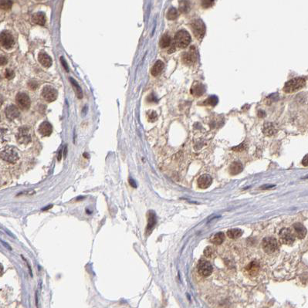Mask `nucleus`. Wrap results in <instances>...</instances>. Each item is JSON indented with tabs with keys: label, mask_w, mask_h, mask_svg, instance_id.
Segmentation results:
<instances>
[{
	"label": "nucleus",
	"mask_w": 308,
	"mask_h": 308,
	"mask_svg": "<svg viewBox=\"0 0 308 308\" xmlns=\"http://www.w3.org/2000/svg\"><path fill=\"white\" fill-rule=\"evenodd\" d=\"M306 84V81L304 78L296 77L290 81H287L283 88V91L287 94L296 92L299 90L302 89Z\"/></svg>",
	"instance_id": "1"
},
{
	"label": "nucleus",
	"mask_w": 308,
	"mask_h": 308,
	"mask_svg": "<svg viewBox=\"0 0 308 308\" xmlns=\"http://www.w3.org/2000/svg\"><path fill=\"white\" fill-rule=\"evenodd\" d=\"M191 43V36L186 30H180L175 36V45L178 48H185Z\"/></svg>",
	"instance_id": "2"
},
{
	"label": "nucleus",
	"mask_w": 308,
	"mask_h": 308,
	"mask_svg": "<svg viewBox=\"0 0 308 308\" xmlns=\"http://www.w3.org/2000/svg\"><path fill=\"white\" fill-rule=\"evenodd\" d=\"M262 246L264 252L268 254H272L278 249L279 244L275 238L266 237L263 239Z\"/></svg>",
	"instance_id": "3"
},
{
	"label": "nucleus",
	"mask_w": 308,
	"mask_h": 308,
	"mask_svg": "<svg viewBox=\"0 0 308 308\" xmlns=\"http://www.w3.org/2000/svg\"><path fill=\"white\" fill-rule=\"evenodd\" d=\"M193 34L198 40H201L206 33V26L201 20H195L192 23Z\"/></svg>",
	"instance_id": "4"
},
{
	"label": "nucleus",
	"mask_w": 308,
	"mask_h": 308,
	"mask_svg": "<svg viewBox=\"0 0 308 308\" xmlns=\"http://www.w3.org/2000/svg\"><path fill=\"white\" fill-rule=\"evenodd\" d=\"M1 158L4 161H6L9 163H15L19 159V155L13 148L7 147L1 152Z\"/></svg>",
	"instance_id": "5"
},
{
	"label": "nucleus",
	"mask_w": 308,
	"mask_h": 308,
	"mask_svg": "<svg viewBox=\"0 0 308 308\" xmlns=\"http://www.w3.org/2000/svg\"><path fill=\"white\" fill-rule=\"evenodd\" d=\"M17 141L21 145H27L31 141V135L30 129L27 127H21L16 135Z\"/></svg>",
	"instance_id": "6"
},
{
	"label": "nucleus",
	"mask_w": 308,
	"mask_h": 308,
	"mask_svg": "<svg viewBox=\"0 0 308 308\" xmlns=\"http://www.w3.org/2000/svg\"><path fill=\"white\" fill-rule=\"evenodd\" d=\"M280 239L282 243L286 245H291L295 240V236L290 229L284 228L280 232Z\"/></svg>",
	"instance_id": "7"
},
{
	"label": "nucleus",
	"mask_w": 308,
	"mask_h": 308,
	"mask_svg": "<svg viewBox=\"0 0 308 308\" xmlns=\"http://www.w3.org/2000/svg\"><path fill=\"white\" fill-rule=\"evenodd\" d=\"M198 271L203 277H209L213 272V267L209 261L201 260L198 263Z\"/></svg>",
	"instance_id": "8"
},
{
	"label": "nucleus",
	"mask_w": 308,
	"mask_h": 308,
	"mask_svg": "<svg viewBox=\"0 0 308 308\" xmlns=\"http://www.w3.org/2000/svg\"><path fill=\"white\" fill-rule=\"evenodd\" d=\"M57 91L52 87L46 86L42 91V96L47 102L54 101L57 98Z\"/></svg>",
	"instance_id": "9"
},
{
	"label": "nucleus",
	"mask_w": 308,
	"mask_h": 308,
	"mask_svg": "<svg viewBox=\"0 0 308 308\" xmlns=\"http://www.w3.org/2000/svg\"><path fill=\"white\" fill-rule=\"evenodd\" d=\"M16 102L19 107L23 110H28L30 107V99L27 94L20 93L16 96Z\"/></svg>",
	"instance_id": "10"
},
{
	"label": "nucleus",
	"mask_w": 308,
	"mask_h": 308,
	"mask_svg": "<svg viewBox=\"0 0 308 308\" xmlns=\"http://www.w3.org/2000/svg\"><path fill=\"white\" fill-rule=\"evenodd\" d=\"M1 44L6 49L13 47L14 45V38L9 32L3 31L1 33Z\"/></svg>",
	"instance_id": "11"
},
{
	"label": "nucleus",
	"mask_w": 308,
	"mask_h": 308,
	"mask_svg": "<svg viewBox=\"0 0 308 308\" xmlns=\"http://www.w3.org/2000/svg\"><path fill=\"white\" fill-rule=\"evenodd\" d=\"M260 266L257 261H252L245 267V272L249 277H255L258 274Z\"/></svg>",
	"instance_id": "12"
},
{
	"label": "nucleus",
	"mask_w": 308,
	"mask_h": 308,
	"mask_svg": "<svg viewBox=\"0 0 308 308\" xmlns=\"http://www.w3.org/2000/svg\"><path fill=\"white\" fill-rule=\"evenodd\" d=\"M212 182H213V178L209 175L205 174V175H201L198 179V186L200 188H209L211 185Z\"/></svg>",
	"instance_id": "13"
},
{
	"label": "nucleus",
	"mask_w": 308,
	"mask_h": 308,
	"mask_svg": "<svg viewBox=\"0 0 308 308\" xmlns=\"http://www.w3.org/2000/svg\"><path fill=\"white\" fill-rule=\"evenodd\" d=\"M206 91L205 86L199 82H195L191 88V94L195 97H200Z\"/></svg>",
	"instance_id": "14"
},
{
	"label": "nucleus",
	"mask_w": 308,
	"mask_h": 308,
	"mask_svg": "<svg viewBox=\"0 0 308 308\" xmlns=\"http://www.w3.org/2000/svg\"><path fill=\"white\" fill-rule=\"evenodd\" d=\"M148 226L146 228V234L149 235L153 230L155 224H156V216L153 211H150L148 215Z\"/></svg>",
	"instance_id": "15"
},
{
	"label": "nucleus",
	"mask_w": 308,
	"mask_h": 308,
	"mask_svg": "<svg viewBox=\"0 0 308 308\" xmlns=\"http://www.w3.org/2000/svg\"><path fill=\"white\" fill-rule=\"evenodd\" d=\"M52 131H53L52 125L47 121L43 122L40 125V127H39V132L40 133V134L44 136V137L50 136L51 134Z\"/></svg>",
	"instance_id": "16"
},
{
	"label": "nucleus",
	"mask_w": 308,
	"mask_h": 308,
	"mask_svg": "<svg viewBox=\"0 0 308 308\" xmlns=\"http://www.w3.org/2000/svg\"><path fill=\"white\" fill-rule=\"evenodd\" d=\"M293 229H294V231H295V233H296V235H297V238L302 239H303L305 236H306V229L303 224H301V223H294L293 226Z\"/></svg>",
	"instance_id": "17"
},
{
	"label": "nucleus",
	"mask_w": 308,
	"mask_h": 308,
	"mask_svg": "<svg viewBox=\"0 0 308 308\" xmlns=\"http://www.w3.org/2000/svg\"><path fill=\"white\" fill-rule=\"evenodd\" d=\"M5 112L7 118L9 119V120H13V119L16 118L20 114L18 108L15 105L8 106L5 109Z\"/></svg>",
	"instance_id": "18"
},
{
	"label": "nucleus",
	"mask_w": 308,
	"mask_h": 308,
	"mask_svg": "<svg viewBox=\"0 0 308 308\" xmlns=\"http://www.w3.org/2000/svg\"><path fill=\"white\" fill-rule=\"evenodd\" d=\"M39 62L43 65L44 67H50L52 65V59L49 55L46 54L44 52H41L39 53L38 56Z\"/></svg>",
	"instance_id": "19"
},
{
	"label": "nucleus",
	"mask_w": 308,
	"mask_h": 308,
	"mask_svg": "<svg viewBox=\"0 0 308 308\" xmlns=\"http://www.w3.org/2000/svg\"><path fill=\"white\" fill-rule=\"evenodd\" d=\"M33 22L37 25L40 26H44L46 23V16L42 12H39L36 13L32 17Z\"/></svg>",
	"instance_id": "20"
},
{
	"label": "nucleus",
	"mask_w": 308,
	"mask_h": 308,
	"mask_svg": "<svg viewBox=\"0 0 308 308\" xmlns=\"http://www.w3.org/2000/svg\"><path fill=\"white\" fill-rule=\"evenodd\" d=\"M164 63L161 60H158L152 69V74L154 77H157L162 72L164 69Z\"/></svg>",
	"instance_id": "21"
},
{
	"label": "nucleus",
	"mask_w": 308,
	"mask_h": 308,
	"mask_svg": "<svg viewBox=\"0 0 308 308\" xmlns=\"http://www.w3.org/2000/svg\"><path fill=\"white\" fill-rule=\"evenodd\" d=\"M242 171V165L239 162H235L229 167V172L231 175H238Z\"/></svg>",
	"instance_id": "22"
},
{
	"label": "nucleus",
	"mask_w": 308,
	"mask_h": 308,
	"mask_svg": "<svg viewBox=\"0 0 308 308\" xmlns=\"http://www.w3.org/2000/svg\"><path fill=\"white\" fill-rule=\"evenodd\" d=\"M263 132L267 136H272L273 134L276 133V127H274V124L272 123H266L263 126Z\"/></svg>",
	"instance_id": "23"
},
{
	"label": "nucleus",
	"mask_w": 308,
	"mask_h": 308,
	"mask_svg": "<svg viewBox=\"0 0 308 308\" xmlns=\"http://www.w3.org/2000/svg\"><path fill=\"white\" fill-rule=\"evenodd\" d=\"M225 239V235L223 232H218L215 234L211 239V242L215 245H220L223 242Z\"/></svg>",
	"instance_id": "24"
},
{
	"label": "nucleus",
	"mask_w": 308,
	"mask_h": 308,
	"mask_svg": "<svg viewBox=\"0 0 308 308\" xmlns=\"http://www.w3.org/2000/svg\"><path fill=\"white\" fill-rule=\"evenodd\" d=\"M171 43V39L168 34H165L164 36H162V37L161 38L159 42V45L162 48H167L168 46H170Z\"/></svg>",
	"instance_id": "25"
},
{
	"label": "nucleus",
	"mask_w": 308,
	"mask_h": 308,
	"mask_svg": "<svg viewBox=\"0 0 308 308\" xmlns=\"http://www.w3.org/2000/svg\"><path fill=\"white\" fill-rule=\"evenodd\" d=\"M242 231L239 229H232L227 231V236L230 239H237L242 236Z\"/></svg>",
	"instance_id": "26"
},
{
	"label": "nucleus",
	"mask_w": 308,
	"mask_h": 308,
	"mask_svg": "<svg viewBox=\"0 0 308 308\" xmlns=\"http://www.w3.org/2000/svg\"><path fill=\"white\" fill-rule=\"evenodd\" d=\"M181 59H182L183 63L184 64L191 65L194 62L195 57L194 55L192 54V53H184L182 54V56H181Z\"/></svg>",
	"instance_id": "27"
},
{
	"label": "nucleus",
	"mask_w": 308,
	"mask_h": 308,
	"mask_svg": "<svg viewBox=\"0 0 308 308\" xmlns=\"http://www.w3.org/2000/svg\"><path fill=\"white\" fill-rule=\"evenodd\" d=\"M70 82L72 84L73 88L75 90V93H76L77 96L79 99H81L83 97V93L82 91H81V88H80V86L78 85V84L77 83V81L75 80H73V78H70Z\"/></svg>",
	"instance_id": "28"
},
{
	"label": "nucleus",
	"mask_w": 308,
	"mask_h": 308,
	"mask_svg": "<svg viewBox=\"0 0 308 308\" xmlns=\"http://www.w3.org/2000/svg\"><path fill=\"white\" fill-rule=\"evenodd\" d=\"M190 9L189 2L187 0H181L179 2V10L181 13H188Z\"/></svg>",
	"instance_id": "29"
},
{
	"label": "nucleus",
	"mask_w": 308,
	"mask_h": 308,
	"mask_svg": "<svg viewBox=\"0 0 308 308\" xmlns=\"http://www.w3.org/2000/svg\"><path fill=\"white\" fill-rule=\"evenodd\" d=\"M178 16V13L176 9L171 8L167 13V19L169 20H174L177 19Z\"/></svg>",
	"instance_id": "30"
},
{
	"label": "nucleus",
	"mask_w": 308,
	"mask_h": 308,
	"mask_svg": "<svg viewBox=\"0 0 308 308\" xmlns=\"http://www.w3.org/2000/svg\"><path fill=\"white\" fill-rule=\"evenodd\" d=\"M13 5L11 0H1V9L3 10H9Z\"/></svg>",
	"instance_id": "31"
},
{
	"label": "nucleus",
	"mask_w": 308,
	"mask_h": 308,
	"mask_svg": "<svg viewBox=\"0 0 308 308\" xmlns=\"http://www.w3.org/2000/svg\"><path fill=\"white\" fill-rule=\"evenodd\" d=\"M204 255L207 258H212L215 255V249L211 246H207L204 250Z\"/></svg>",
	"instance_id": "32"
},
{
	"label": "nucleus",
	"mask_w": 308,
	"mask_h": 308,
	"mask_svg": "<svg viewBox=\"0 0 308 308\" xmlns=\"http://www.w3.org/2000/svg\"><path fill=\"white\" fill-rule=\"evenodd\" d=\"M201 3L203 8L208 9L213 5V3H214V0H202Z\"/></svg>",
	"instance_id": "33"
},
{
	"label": "nucleus",
	"mask_w": 308,
	"mask_h": 308,
	"mask_svg": "<svg viewBox=\"0 0 308 308\" xmlns=\"http://www.w3.org/2000/svg\"><path fill=\"white\" fill-rule=\"evenodd\" d=\"M5 77L6 79L11 80L13 79V78H14V77H15V73H14V71L13 70L6 69L5 72Z\"/></svg>",
	"instance_id": "34"
},
{
	"label": "nucleus",
	"mask_w": 308,
	"mask_h": 308,
	"mask_svg": "<svg viewBox=\"0 0 308 308\" xmlns=\"http://www.w3.org/2000/svg\"><path fill=\"white\" fill-rule=\"evenodd\" d=\"M217 101H218L217 98H216V97H215L214 96H213V97H209V98H208V99L206 100L204 103H206V104H209V105L214 106L217 104Z\"/></svg>",
	"instance_id": "35"
},
{
	"label": "nucleus",
	"mask_w": 308,
	"mask_h": 308,
	"mask_svg": "<svg viewBox=\"0 0 308 308\" xmlns=\"http://www.w3.org/2000/svg\"><path fill=\"white\" fill-rule=\"evenodd\" d=\"M148 118H149V121L151 122L155 121L157 119V114L155 112V111H151V112H149V114H148Z\"/></svg>",
	"instance_id": "36"
},
{
	"label": "nucleus",
	"mask_w": 308,
	"mask_h": 308,
	"mask_svg": "<svg viewBox=\"0 0 308 308\" xmlns=\"http://www.w3.org/2000/svg\"><path fill=\"white\" fill-rule=\"evenodd\" d=\"M29 87H30L31 89L35 90L36 88H37L38 85H37V83L35 82V81H30V84H29Z\"/></svg>",
	"instance_id": "37"
},
{
	"label": "nucleus",
	"mask_w": 308,
	"mask_h": 308,
	"mask_svg": "<svg viewBox=\"0 0 308 308\" xmlns=\"http://www.w3.org/2000/svg\"><path fill=\"white\" fill-rule=\"evenodd\" d=\"M60 62H61V63H62V65L63 66V67H64V69L66 70V71H68V66H67V63H66V61L64 60V59H63V57H61L60 58Z\"/></svg>",
	"instance_id": "38"
},
{
	"label": "nucleus",
	"mask_w": 308,
	"mask_h": 308,
	"mask_svg": "<svg viewBox=\"0 0 308 308\" xmlns=\"http://www.w3.org/2000/svg\"><path fill=\"white\" fill-rule=\"evenodd\" d=\"M302 164H303V166H308V155H305L304 158H303V161H302Z\"/></svg>",
	"instance_id": "39"
},
{
	"label": "nucleus",
	"mask_w": 308,
	"mask_h": 308,
	"mask_svg": "<svg viewBox=\"0 0 308 308\" xmlns=\"http://www.w3.org/2000/svg\"><path fill=\"white\" fill-rule=\"evenodd\" d=\"M128 181H129V184L131 185L132 187H134V188H136L137 187V184H136V182H135L133 180V178H129V179H128Z\"/></svg>",
	"instance_id": "40"
},
{
	"label": "nucleus",
	"mask_w": 308,
	"mask_h": 308,
	"mask_svg": "<svg viewBox=\"0 0 308 308\" xmlns=\"http://www.w3.org/2000/svg\"><path fill=\"white\" fill-rule=\"evenodd\" d=\"M0 63H1V65L2 66H4V65L6 64L7 63V59L6 58L4 57V56H1V59H0Z\"/></svg>",
	"instance_id": "41"
},
{
	"label": "nucleus",
	"mask_w": 308,
	"mask_h": 308,
	"mask_svg": "<svg viewBox=\"0 0 308 308\" xmlns=\"http://www.w3.org/2000/svg\"><path fill=\"white\" fill-rule=\"evenodd\" d=\"M243 148H244V146L242 145H239V146H237V147H236V148H233V150H235V151H242L243 150Z\"/></svg>",
	"instance_id": "42"
},
{
	"label": "nucleus",
	"mask_w": 308,
	"mask_h": 308,
	"mask_svg": "<svg viewBox=\"0 0 308 308\" xmlns=\"http://www.w3.org/2000/svg\"><path fill=\"white\" fill-rule=\"evenodd\" d=\"M2 243L3 244V245H5V247H6L7 249H9V250H12V248L10 247V245H8V244H7L6 242H3V241H2Z\"/></svg>",
	"instance_id": "43"
},
{
	"label": "nucleus",
	"mask_w": 308,
	"mask_h": 308,
	"mask_svg": "<svg viewBox=\"0 0 308 308\" xmlns=\"http://www.w3.org/2000/svg\"><path fill=\"white\" fill-rule=\"evenodd\" d=\"M52 207H53V206H52V205H50V206H46V207L43 208V209H42L41 210H42V211H46V210H49V209H50Z\"/></svg>",
	"instance_id": "44"
},
{
	"label": "nucleus",
	"mask_w": 308,
	"mask_h": 308,
	"mask_svg": "<svg viewBox=\"0 0 308 308\" xmlns=\"http://www.w3.org/2000/svg\"><path fill=\"white\" fill-rule=\"evenodd\" d=\"M265 115H266L265 112H264V111H263V110H260V111L259 112V116H260V117H263Z\"/></svg>",
	"instance_id": "45"
},
{
	"label": "nucleus",
	"mask_w": 308,
	"mask_h": 308,
	"mask_svg": "<svg viewBox=\"0 0 308 308\" xmlns=\"http://www.w3.org/2000/svg\"><path fill=\"white\" fill-rule=\"evenodd\" d=\"M61 157H62V151H59V155H58V158H57L58 161H60V160H61Z\"/></svg>",
	"instance_id": "46"
},
{
	"label": "nucleus",
	"mask_w": 308,
	"mask_h": 308,
	"mask_svg": "<svg viewBox=\"0 0 308 308\" xmlns=\"http://www.w3.org/2000/svg\"><path fill=\"white\" fill-rule=\"evenodd\" d=\"M5 232H7V233H8V234H9V236H13V237H14V238H15V236H13V233H11V232H9V230H7V229H5Z\"/></svg>",
	"instance_id": "47"
},
{
	"label": "nucleus",
	"mask_w": 308,
	"mask_h": 308,
	"mask_svg": "<svg viewBox=\"0 0 308 308\" xmlns=\"http://www.w3.org/2000/svg\"><path fill=\"white\" fill-rule=\"evenodd\" d=\"M63 155H64V157H66V147H65V148H64V153H63Z\"/></svg>",
	"instance_id": "48"
}]
</instances>
